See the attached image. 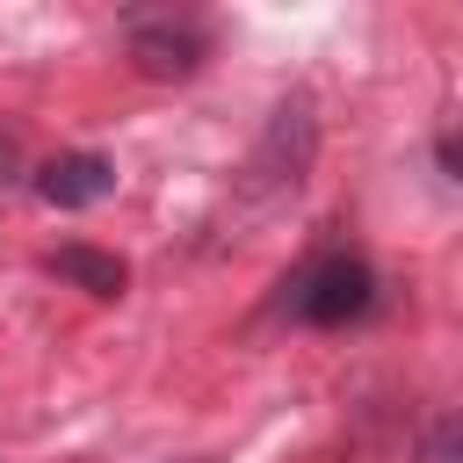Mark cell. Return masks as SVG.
Returning a JSON list of instances; mask_svg holds the SVG:
<instances>
[{
    "mask_svg": "<svg viewBox=\"0 0 463 463\" xmlns=\"http://www.w3.org/2000/svg\"><path fill=\"white\" fill-rule=\"evenodd\" d=\"M311 152H318V116H311V101H304V94L275 101V116H268V130H260V145H253V159H246V195H253V203L297 195L304 174H311Z\"/></svg>",
    "mask_w": 463,
    "mask_h": 463,
    "instance_id": "obj_1",
    "label": "cell"
},
{
    "mask_svg": "<svg viewBox=\"0 0 463 463\" xmlns=\"http://www.w3.org/2000/svg\"><path fill=\"white\" fill-rule=\"evenodd\" d=\"M376 304V275H369V260H354V253H318L311 268H297V282L282 289V311L297 318V326H347V318H362Z\"/></svg>",
    "mask_w": 463,
    "mask_h": 463,
    "instance_id": "obj_2",
    "label": "cell"
},
{
    "mask_svg": "<svg viewBox=\"0 0 463 463\" xmlns=\"http://www.w3.org/2000/svg\"><path fill=\"white\" fill-rule=\"evenodd\" d=\"M123 43H130V65L152 72V80H188L210 58V29L195 14H174V7L166 14H130Z\"/></svg>",
    "mask_w": 463,
    "mask_h": 463,
    "instance_id": "obj_3",
    "label": "cell"
},
{
    "mask_svg": "<svg viewBox=\"0 0 463 463\" xmlns=\"http://www.w3.org/2000/svg\"><path fill=\"white\" fill-rule=\"evenodd\" d=\"M116 188V166L101 159V152H58L43 174H36V195L51 203V210H87V203H101Z\"/></svg>",
    "mask_w": 463,
    "mask_h": 463,
    "instance_id": "obj_4",
    "label": "cell"
},
{
    "mask_svg": "<svg viewBox=\"0 0 463 463\" xmlns=\"http://www.w3.org/2000/svg\"><path fill=\"white\" fill-rule=\"evenodd\" d=\"M51 275L80 282L87 297H123V282H130V268H123L116 253H94V246H58V253H51Z\"/></svg>",
    "mask_w": 463,
    "mask_h": 463,
    "instance_id": "obj_5",
    "label": "cell"
},
{
    "mask_svg": "<svg viewBox=\"0 0 463 463\" xmlns=\"http://www.w3.org/2000/svg\"><path fill=\"white\" fill-rule=\"evenodd\" d=\"M420 463H463V412H449V420H434V427H427Z\"/></svg>",
    "mask_w": 463,
    "mask_h": 463,
    "instance_id": "obj_6",
    "label": "cell"
},
{
    "mask_svg": "<svg viewBox=\"0 0 463 463\" xmlns=\"http://www.w3.org/2000/svg\"><path fill=\"white\" fill-rule=\"evenodd\" d=\"M441 166L463 181V130H441Z\"/></svg>",
    "mask_w": 463,
    "mask_h": 463,
    "instance_id": "obj_7",
    "label": "cell"
}]
</instances>
